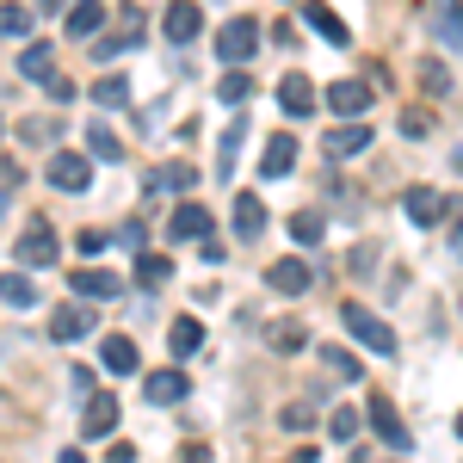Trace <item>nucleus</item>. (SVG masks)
<instances>
[{
	"label": "nucleus",
	"mask_w": 463,
	"mask_h": 463,
	"mask_svg": "<svg viewBox=\"0 0 463 463\" xmlns=\"http://www.w3.org/2000/svg\"><path fill=\"white\" fill-rule=\"evenodd\" d=\"M445 241H451V253L463 260V198H451V204H445Z\"/></svg>",
	"instance_id": "nucleus-39"
},
{
	"label": "nucleus",
	"mask_w": 463,
	"mask_h": 463,
	"mask_svg": "<svg viewBox=\"0 0 463 463\" xmlns=\"http://www.w3.org/2000/svg\"><path fill=\"white\" fill-rule=\"evenodd\" d=\"M93 99H99L106 111L130 106V80H124V74H106V80H93Z\"/></svg>",
	"instance_id": "nucleus-33"
},
{
	"label": "nucleus",
	"mask_w": 463,
	"mask_h": 463,
	"mask_svg": "<svg viewBox=\"0 0 463 463\" xmlns=\"http://www.w3.org/2000/svg\"><path fill=\"white\" fill-rule=\"evenodd\" d=\"M0 303H13V309H32L37 303V285L25 272H0Z\"/></svg>",
	"instance_id": "nucleus-30"
},
{
	"label": "nucleus",
	"mask_w": 463,
	"mask_h": 463,
	"mask_svg": "<svg viewBox=\"0 0 463 463\" xmlns=\"http://www.w3.org/2000/svg\"><path fill=\"white\" fill-rule=\"evenodd\" d=\"M179 463H211V451H204V445H185V451H179Z\"/></svg>",
	"instance_id": "nucleus-46"
},
{
	"label": "nucleus",
	"mask_w": 463,
	"mask_h": 463,
	"mask_svg": "<svg viewBox=\"0 0 463 463\" xmlns=\"http://www.w3.org/2000/svg\"><path fill=\"white\" fill-rule=\"evenodd\" d=\"M0 211H6V198H0Z\"/></svg>",
	"instance_id": "nucleus-51"
},
{
	"label": "nucleus",
	"mask_w": 463,
	"mask_h": 463,
	"mask_svg": "<svg viewBox=\"0 0 463 463\" xmlns=\"http://www.w3.org/2000/svg\"><path fill=\"white\" fill-rule=\"evenodd\" d=\"M285 229H290V241H297V248H316L321 235H327V216H321V211H290Z\"/></svg>",
	"instance_id": "nucleus-24"
},
{
	"label": "nucleus",
	"mask_w": 463,
	"mask_h": 463,
	"mask_svg": "<svg viewBox=\"0 0 463 463\" xmlns=\"http://www.w3.org/2000/svg\"><path fill=\"white\" fill-rule=\"evenodd\" d=\"M321 364H327L334 377H346V383H358V377H364V364H358L346 346H321Z\"/></svg>",
	"instance_id": "nucleus-34"
},
{
	"label": "nucleus",
	"mask_w": 463,
	"mask_h": 463,
	"mask_svg": "<svg viewBox=\"0 0 463 463\" xmlns=\"http://www.w3.org/2000/svg\"><path fill=\"white\" fill-rule=\"evenodd\" d=\"M87 155H99V161H124V143L111 137V130H106V124H99V118L87 124Z\"/></svg>",
	"instance_id": "nucleus-32"
},
{
	"label": "nucleus",
	"mask_w": 463,
	"mask_h": 463,
	"mask_svg": "<svg viewBox=\"0 0 463 463\" xmlns=\"http://www.w3.org/2000/svg\"><path fill=\"white\" fill-rule=\"evenodd\" d=\"M371 93H377L371 80H334V87H327V111H334V118H364Z\"/></svg>",
	"instance_id": "nucleus-9"
},
{
	"label": "nucleus",
	"mask_w": 463,
	"mask_h": 463,
	"mask_svg": "<svg viewBox=\"0 0 463 463\" xmlns=\"http://www.w3.org/2000/svg\"><path fill=\"white\" fill-rule=\"evenodd\" d=\"M118 432V402L111 395H93L87 414H80V439H111Z\"/></svg>",
	"instance_id": "nucleus-18"
},
{
	"label": "nucleus",
	"mask_w": 463,
	"mask_h": 463,
	"mask_svg": "<svg viewBox=\"0 0 463 463\" xmlns=\"http://www.w3.org/2000/svg\"><path fill=\"white\" fill-rule=\"evenodd\" d=\"M198 346H204V321H198V316H179L174 327H167V353H174V358H192Z\"/></svg>",
	"instance_id": "nucleus-21"
},
{
	"label": "nucleus",
	"mask_w": 463,
	"mask_h": 463,
	"mask_svg": "<svg viewBox=\"0 0 463 463\" xmlns=\"http://www.w3.org/2000/svg\"><path fill=\"white\" fill-rule=\"evenodd\" d=\"M69 285H74V297H99V303H106V297H118V279H111L106 266H74Z\"/></svg>",
	"instance_id": "nucleus-20"
},
{
	"label": "nucleus",
	"mask_w": 463,
	"mask_h": 463,
	"mask_svg": "<svg viewBox=\"0 0 463 463\" xmlns=\"http://www.w3.org/2000/svg\"><path fill=\"white\" fill-rule=\"evenodd\" d=\"M56 463H87V458H80V451H62V458H56Z\"/></svg>",
	"instance_id": "nucleus-49"
},
{
	"label": "nucleus",
	"mask_w": 463,
	"mask_h": 463,
	"mask_svg": "<svg viewBox=\"0 0 463 463\" xmlns=\"http://www.w3.org/2000/svg\"><path fill=\"white\" fill-rule=\"evenodd\" d=\"M99 364H106L111 377H130V371H137V340H130V334H106V340H99Z\"/></svg>",
	"instance_id": "nucleus-16"
},
{
	"label": "nucleus",
	"mask_w": 463,
	"mask_h": 463,
	"mask_svg": "<svg viewBox=\"0 0 463 463\" xmlns=\"http://www.w3.org/2000/svg\"><path fill=\"white\" fill-rule=\"evenodd\" d=\"M50 99H56V106H69V99H74V80H69V74H50Z\"/></svg>",
	"instance_id": "nucleus-44"
},
{
	"label": "nucleus",
	"mask_w": 463,
	"mask_h": 463,
	"mask_svg": "<svg viewBox=\"0 0 463 463\" xmlns=\"http://www.w3.org/2000/svg\"><path fill=\"white\" fill-rule=\"evenodd\" d=\"M279 106H285V118H309V111H316V87H309L303 69L279 80Z\"/></svg>",
	"instance_id": "nucleus-13"
},
{
	"label": "nucleus",
	"mask_w": 463,
	"mask_h": 463,
	"mask_svg": "<svg viewBox=\"0 0 463 463\" xmlns=\"http://www.w3.org/2000/svg\"><path fill=\"white\" fill-rule=\"evenodd\" d=\"M266 340H272V353H303V346H309V327H303V321H272Z\"/></svg>",
	"instance_id": "nucleus-28"
},
{
	"label": "nucleus",
	"mask_w": 463,
	"mask_h": 463,
	"mask_svg": "<svg viewBox=\"0 0 463 463\" xmlns=\"http://www.w3.org/2000/svg\"><path fill=\"white\" fill-rule=\"evenodd\" d=\"M420 80H427V93H451V74H445V62H420Z\"/></svg>",
	"instance_id": "nucleus-41"
},
{
	"label": "nucleus",
	"mask_w": 463,
	"mask_h": 463,
	"mask_svg": "<svg viewBox=\"0 0 463 463\" xmlns=\"http://www.w3.org/2000/svg\"><path fill=\"white\" fill-rule=\"evenodd\" d=\"M19 74H25V80H37V87H50V74H56V50H50V43H25Z\"/></svg>",
	"instance_id": "nucleus-23"
},
{
	"label": "nucleus",
	"mask_w": 463,
	"mask_h": 463,
	"mask_svg": "<svg viewBox=\"0 0 463 463\" xmlns=\"http://www.w3.org/2000/svg\"><path fill=\"white\" fill-rule=\"evenodd\" d=\"M167 235H174V241H211V211H204L198 198L174 204V216H167Z\"/></svg>",
	"instance_id": "nucleus-8"
},
{
	"label": "nucleus",
	"mask_w": 463,
	"mask_h": 463,
	"mask_svg": "<svg viewBox=\"0 0 463 463\" xmlns=\"http://www.w3.org/2000/svg\"><path fill=\"white\" fill-rule=\"evenodd\" d=\"M266 285L279 290V297H309V290H316V266L290 253V260H279V266H266Z\"/></svg>",
	"instance_id": "nucleus-4"
},
{
	"label": "nucleus",
	"mask_w": 463,
	"mask_h": 463,
	"mask_svg": "<svg viewBox=\"0 0 463 463\" xmlns=\"http://www.w3.org/2000/svg\"><path fill=\"white\" fill-rule=\"evenodd\" d=\"M185 371L179 364H167V371H148V383H143V402H155V408H174V402H185Z\"/></svg>",
	"instance_id": "nucleus-10"
},
{
	"label": "nucleus",
	"mask_w": 463,
	"mask_h": 463,
	"mask_svg": "<svg viewBox=\"0 0 463 463\" xmlns=\"http://www.w3.org/2000/svg\"><path fill=\"white\" fill-rule=\"evenodd\" d=\"M364 414H371V427L383 432V445H395V451H408V427L395 420V408H390V402H383V395H377V402H371Z\"/></svg>",
	"instance_id": "nucleus-22"
},
{
	"label": "nucleus",
	"mask_w": 463,
	"mask_h": 463,
	"mask_svg": "<svg viewBox=\"0 0 463 463\" xmlns=\"http://www.w3.org/2000/svg\"><path fill=\"white\" fill-rule=\"evenodd\" d=\"M432 32H439V43H445V50H463V6H458V0H445V6H439Z\"/></svg>",
	"instance_id": "nucleus-27"
},
{
	"label": "nucleus",
	"mask_w": 463,
	"mask_h": 463,
	"mask_svg": "<svg viewBox=\"0 0 463 463\" xmlns=\"http://www.w3.org/2000/svg\"><path fill=\"white\" fill-rule=\"evenodd\" d=\"M364 148H371V124H364V118L334 124V130L321 137V155H327V161H346V155H364Z\"/></svg>",
	"instance_id": "nucleus-6"
},
{
	"label": "nucleus",
	"mask_w": 463,
	"mask_h": 463,
	"mask_svg": "<svg viewBox=\"0 0 463 463\" xmlns=\"http://www.w3.org/2000/svg\"><path fill=\"white\" fill-rule=\"evenodd\" d=\"M143 32H148V19L137 13V6H124V13H118V25H111L106 37H93V62H118L124 50H137V43H143Z\"/></svg>",
	"instance_id": "nucleus-1"
},
{
	"label": "nucleus",
	"mask_w": 463,
	"mask_h": 463,
	"mask_svg": "<svg viewBox=\"0 0 463 463\" xmlns=\"http://www.w3.org/2000/svg\"><path fill=\"white\" fill-rule=\"evenodd\" d=\"M106 463H137V451H130V445H111V451H106Z\"/></svg>",
	"instance_id": "nucleus-47"
},
{
	"label": "nucleus",
	"mask_w": 463,
	"mask_h": 463,
	"mask_svg": "<svg viewBox=\"0 0 463 463\" xmlns=\"http://www.w3.org/2000/svg\"><path fill=\"white\" fill-rule=\"evenodd\" d=\"M279 420H285L290 432H309V427H316V414H309L303 402H290V408H285V414H279Z\"/></svg>",
	"instance_id": "nucleus-43"
},
{
	"label": "nucleus",
	"mask_w": 463,
	"mask_h": 463,
	"mask_svg": "<svg viewBox=\"0 0 463 463\" xmlns=\"http://www.w3.org/2000/svg\"><path fill=\"white\" fill-rule=\"evenodd\" d=\"M198 25H204L198 0H174V6L161 13V32H167V43H192V37H198Z\"/></svg>",
	"instance_id": "nucleus-11"
},
{
	"label": "nucleus",
	"mask_w": 463,
	"mask_h": 463,
	"mask_svg": "<svg viewBox=\"0 0 463 463\" xmlns=\"http://www.w3.org/2000/svg\"><path fill=\"white\" fill-rule=\"evenodd\" d=\"M358 427H364V414H358V408H334V414H327V432H334L340 445H353Z\"/></svg>",
	"instance_id": "nucleus-37"
},
{
	"label": "nucleus",
	"mask_w": 463,
	"mask_h": 463,
	"mask_svg": "<svg viewBox=\"0 0 463 463\" xmlns=\"http://www.w3.org/2000/svg\"><path fill=\"white\" fill-rule=\"evenodd\" d=\"M198 179V167H185V161H174V167H161V174H148V198L155 192H185Z\"/></svg>",
	"instance_id": "nucleus-31"
},
{
	"label": "nucleus",
	"mask_w": 463,
	"mask_h": 463,
	"mask_svg": "<svg viewBox=\"0 0 463 463\" xmlns=\"http://www.w3.org/2000/svg\"><path fill=\"white\" fill-rule=\"evenodd\" d=\"M427 130H432V111H427V106L402 111V137H427Z\"/></svg>",
	"instance_id": "nucleus-40"
},
{
	"label": "nucleus",
	"mask_w": 463,
	"mask_h": 463,
	"mask_svg": "<svg viewBox=\"0 0 463 463\" xmlns=\"http://www.w3.org/2000/svg\"><path fill=\"white\" fill-rule=\"evenodd\" d=\"M80 334H93V309H87V303L50 309V340H80Z\"/></svg>",
	"instance_id": "nucleus-14"
},
{
	"label": "nucleus",
	"mask_w": 463,
	"mask_h": 463,
	"mask_svg": "<svg viewBox=\"0 0 463 463\" xmlns=\"http://www.w3.org/2000/svg\"><path fill=\"white\" fill-rule=\"evenodd\" d=\"M19 137H25V143H56V137H62V118H25Z\"/></svg>",
	"instance_id": "nucleus-38"
},
{
	"label": "nucleus",
	"mask_w": 463,
	"mask_h": 463,
	"mask_svg": "<svg viewBox=\"0 0 463 463\" xmlns=\"http://www.w3.org/2000/svg\"><path fill=\"white\" fill-rule=\"evenodd\" d=\"M340 327L353 334L358 346H371V353H383V358L395 353V327H383V321L371 316L364 303H346V309H340Z\"/></svg>",
	"instance_id": "nucleus-2"
},
{
	"label": "nucleus",
	"mask_w": 463,
	"mask_h": 463,
	"mask_svg": "<svg viewBox=\"0 0 463 463\" xmlns=\"http://www.w3.org/2000/svg\"><path fill=\"white\" fill-rule=\"evenodd\" d=\"M371 260H377V248L364 241V248H353V266H346V272H358V279H364V272H371Z\"/></svg>",
	"instance_id": "nucleus-45"
},
{
	"label": "nucleus",
	"mask_w": 463,
	"mask_h": 463,
	"mask_svg": "<svg viewBox=\"0 0 463 463\" xmlns=\"http://www.w3.org/2000/svg\"><path fill=\"white\" fill-rule=\"evenodd\" d=\"M0 37H32V6L6 0V6H0Z\"/></svg>",
	"instance_id": "nucleus-36"
},
{
	"label": "nucleus",
	"mask_w": 463,
	"mask_h": 463,
	"mask_svg": "<svg viewBox=\"0 0 463 463\" xmlns=\"http://www.w3.org/2000/svg\"><path fill=\"white\" fill-rule=\"evenodd\" d=\"M167 279H174V260L167 253H137V285L143 290H161Z\"/></svg>",
	"instance_id": "nucleus-25"
},
{
	"label": "nucleus",
	"mask_w": 463,
	"mask_h": 463,
	"mask_svg": "<svg viewBox=\"0 0 463 463\" xmlns=\"http://www.w3.org/2000/svg\"><path fill=\"white\" fill-rule=\"evenodd\" d=\"M458 439H463V414H458Z\"/></svg>",
	"instance_id": "nucleus-50"
},
{
	"label": "nucleus",
	"mask_w": 463,
	"mask_h": 463,
	"mask_svg": "<svg viewBox=\"0 0 463 463\" xmlns=\"http://www.w3.org/2000/svg\"><path fill=\"white\" fill-rule=\"evenodd\" d=\"M56 253H62V241H56V229H50V222H32V229L19 235V248H13V260H19V266H56Z\"/></svg>",
	"instance_id": "nucleus-5"
},
{
	"label": "nucleus",
	"mask_w": 463,
	"mask_h": 463,
	"mask_svg": "<svg viewBox=\"0 0 463 463\" xmlns=\"http://www.w3.org/2000/svg\"><path fill=\"white\" fill-rule=\"evenodd\" d=\"M253 50H260V25H253V19H229V25L216 32V56H222V69H248Z\"/></svg>",
	"instance_id": "nucleus-3"
},
{
	"label": "nucleus",
	"mask_w": 463,
	"mask_h": 463,
	"mask_svg": "<svg viewBox=\"0 0 463 463\" xmlns=\"http://www.w3.org/2000/svg\"><path fill=\"white\" fill-rule=\"evenodd\" d=\"M50 185H56V192H87V185H93V167H87V155H74V148H56V155H50Z\"/></svg>",
	"instance_id": "nucleus-7"
},
{
	"label": "nucleus",
	"mask_w": 463,
	"mask_h": 463,
	"mask_svg": "<svg viewBox=\"0 0 463 463\" xmlns=\"http://www.w3.org/2000/svg\"><path fill=\"white\" fill-rule=\"evenodd\" d=\"M241 137H248V118H235V124H229V137H222V155H216V174H222V179L235 174V155H241Z\"/></svg>",
	"instance_id": "nucleus-35"
},
{
	"label": "nucleus",
	"mask_w": 463,
	"mask_h": 463,
	"mask_svg": "<svg viewBox=\"0 0 463 463\" xmlns=\"http://www.w3.org/2000/svg\"><path fill=\"white\" fill-rule=\"evenodd\" d=\"M74 248H80V253H106L111 235H106V229H80V235H74Z\"/></svg>",
	"instance_id": "nucleus-42"
},
{
	"label": "nucleus",
	"mask_w": 463,
	"mask_h": 463,
	"mask_svg": "<svg viewBox=\"0 0 463 463\" xmlns=\"http://www.w3.org/2000/svg\"><path fill=\"white\" fill-rule=\"evenodd\" d=\"M290 167H297V137L279 130V137L266 143V155H260V174H266V179H285Z\"/></svg>",
	"instance_id": "nucleus-19"
},
{
	"label": "nucleus",
	"mask_w": 463,
	"mask_h": 463,
	"mask_svg": "<svg viewBox=\"0 0 463 463\" xmlns=\"http://www.w3.org/2000/svg\"><path fill=\"white\" fill-rule=\"evenodd\" d=\"M99 25H106V6L99 0H74L69 6V37H93Z\"/></svg>",
	"instance_id": "nucleus-26"
},
{
	"label": "nucleus",
	"mask_w": 463,
	"mask_h": 463,
	"mask_svg": "<svg viewBox=\"0 0 463 463\" xmlns=\"http://www.w3.org/2000/svg\"><path fill=\"white\" fill-rule=\"evenodd\" d=\"M229 222H235V235H241V241H260V235H266V204H260L253 192H235Z\"/></svg>",
	"instance_id": "nucleus-15"
},
{
	"label": "nucleus",
	"mask_w": 463,
	"mask_h": 463,
	"mask_svg": "<svg viewBox=\"0 0 463 463\" xmlns=\"http://www.w3.org/2000/svg\"><path fill=\"white\" fill-rule=\"evenodd\" d=\"M216 99H222V106H248V99H253V74L248 69H229L222 80H216Z\"/></svg>",
	"instance_id": "nucleus-29"
},
{
	"label": "nucleus",
	"mask_w": 463,
	"mask_h": 463,
	"mask_svg": "<svg viewBox=\"0 0 463 463\" xmlns=\"http://www.w3.org/2000/svg\"><path fill=\"white\" fill-rule=\"evenodd\" d=\"M402 211H408V222H420V229H432V222L445 216V198H439L432 185H408V198H402Z\"/></svg>",
	"instance_id": "nucleus-17"
},
{
	"label": "nucleus",
	"mask_w": 463,
	"mask_h": 463,
	"mask_svg": "<svg viewBox=\"0 0 463 463\" xmlns=\"http://www.w3.org/2000/svg\"><path fill=\"white\" fill-rule=\"evenodd\" d=\"M37 6H43V13H62V6H69V0H37Z\"/></svg>",
	"instance_id": "nucleus-48"
},
{
	"label": "nucleus",
	"mask_w": 463,
	"mask_h": 463,
	"mask_svg": "<svg viewBox=\"0 0 463 463\" xmlns=\"http://www.w3.org/2000/svg\"><path fill=\"white\" fill-rule=\"evenodd\" d=\"M303 19H309V32H316V37H327L334 50H346V43H353V32H346V19H340L334 6H321V0H309V6H303Z\"/></svg>",
	"instance_id": "nucleus-12"
}]
</instances>
